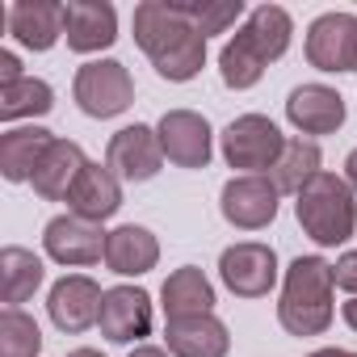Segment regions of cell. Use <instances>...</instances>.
<instances>
[{"instance_id": "1", "label": "cell", "mask_w": 357, "mask_h": 357, "mask_svg": "<svg viewBox=\"0 0 357 357\" xmlns=\"http://www.w3.org/2000/svg\"><path fill=\"white\" fill-rule=\"evenodd\" d=\"M135 43L172 84H185L206 63V38L185 17L181 0H143L135 9Z\"/></svg>"}, {"instance_id": "2", "label": "cell", "mask_w": 357, "mask_h": 357, "mask_svg": "<svg viewBox=\"0 0 357 357\" xmlns=\"http://www.w3.org/2000/svg\"><path fill=\"white\" fill-rule=\"evenodd\" d=\"M332 265L324 257H298L286 269L278 319L290 336H319L332 324Z\"/></svg>"}, {"instance_id": "3", "label": "cell", "mask_w": 357, "mask_h": 357, "mask_svg": "<svg viewBox=\"0 0 357 357\" xmlns=\"http://www.w3.org/2000/svg\"><path fill=\"white\" fill-rule=\"evenodd\" d=\"M303 231L319 244V248H336L353 236L357 227V202H353V185L336 172H319L315 181L298 194L294 202Z\"/></svg>"}, {"instance_id": "4", "label": "cell", "mask_w": 357, "mask_h": 357, "mask_svg": "<svg viewBox=\"0 0 357 357\" xmlns=\"http://www.w3.org/2000/svg\"><path fill=\"white\" fill-rule=\"evenodd\" d=\"M286 151V135L265 114H240L223 130V160L231 168H244V176H265Z\"/></svg>"}, {"instance_id": "5", "label": "cell", "mask_w": 357, "mask_h": 357, "mask_svg": "<svg viewBox=\"0 0 357 357\" xmlns=\"http://www.w3.org/2000/svg\"><path fill=\"white\" fill-rule=\"evenodd\" d=\"M72 97H76L80 114H89V118H118L135 101V80L118 59H97L76 72Z\"/></svg>"}, {"instance_id": "6", "label": "cell", "mask_w": 357, "mask_h": 357, "mask_svg": "<svg viewBox=\"0 0 357 357\" xmlns=\"http://www.w3.org/2000/svg\"><path fill=\"white\" fill-rule=\"evenodd\" d=\"M219 278L240 298H265L278 282V252L269 244H257V240L231 244L219 257Z\"/></svg>"}, {"instance_id": "7", "label": "cell", "mask_w": 357, "mask_h": 357, "mask_svg": "<svg viewBox=\"0 0 357 357\" xmlns=\"http://www.w3.org/2000/svg\"><path fill=\"white\" fill-rule=\"evenodd\" d=\"M223 219L240 231H261L278 219V185L269 176H231L223 185Z\"/></svg>"}, {"instance_id": "8", "label": "cell", "mask_w": 357, "mask_h": 357, "mask_svg": "<svg viewBox=\"0 0 357 357\" xmlns=\"http://www.w3.org/2000/svg\"><path fill=\"white\" fill-rule=\"evenodd\" d=\"M164 160L168 155H164L160 135L143 122L122 126L109 139V151H105V168H114V176H122V181H151Z\"/></svg>"}, {"instance_id": "9", "label": "cell", "mask_w": 357, "mask_h": 357, "mask_svg": "<svg viewBox=\"0 0 357 357\" xmlns=\"http://www.w3.org/2000/svg\"><path fill=\"white\" fill-rule=\"evenodd\" d=\"M101 303H105V290L89 278V273H68L51 286V298H47V311L55 319L59 332H89L97 319H101Z\"/></svg>"}, {"instance_id": "10", "label": "cell", "mask_w": 357, "mask_h": 357, "mask_svg": "<svg viewBox=\"0 0 357 357\" xmlns=\"http://www.w3.org/2000/svg\"><path fill=\"white\" fill-rule=\"evenodd\" d=\"M160 143H164V155L181 168H206L211 164V151H215V135H211V122L194 109H168L155 126Z\"/></svg>"}, {"instance_id": "11", "label": "cell", "mask_w": 357, "mask_h": 357, "mask_svg": "<svg viewBox=\"0 0 357 357\" xmlns=\"http://www.w3.org/2000/svg\"><path fill=\"white\" fill-rule=\"evenodd\" d=\"M105 240H109V236L101 231V223H89V219H80V215H55V219L47 223V231H43V244H47L51 261L72 265V269L97 265V261L105 257Z\"/></svg>"}, {"instance_id": "12", "label": "cell", "mask_w": 357, "mask_h": 357, "mask_svg": "<svg viewBox=\"0 0 357 357\" xmlns=\"http://www.w3.org/2000/svg\"><path fill=\"white\" fill-rule=\"evenodd\" d=\"M357 51V17L353 13H319L307 30V63L319 72H353Z\"/></svg>"}, {"instance_id": "13", "label": "cell", "mask_w": 357, "mask_h": 357, "mask_svg": "<svg viewBox=\"0 0 357 357\" xmlns=\"http://www.w3.org/2000/svg\"><path fill=\"white\" fill-rule=\"evenodd\" d=\"M97 324H101V336L114 340V344L143 340L151 332V294L139 290V286H114V290H105Z\"/></svg>"}, {"instance_id": "14", "label": "cell", "mask_w": 357, "mask_h": 357, "mask_svg": "<svg viewBox=\"0 0 357 357\" xmlns=\"http://www.w3.org/2000/svg\"><path fill=\"white\" fill-rule=\"evenodd\" d=\"M63 38L72 51L93 55L118 43V13L105 0H68L63 5Z\"/></svg>"}, {"instance_id": "15", "label": "cell", "mask_w": 357, "mask_h": 357, "mask_svg": "<svg viewBox=\"0 0 357 357\" xmlns=\"http://www.w3.org/2000/svg\"><path fill=\"white\" fill-rule=\"evenodd\" d=\"M286 118L290 126H298L303 135H332L344 122V101L336 89L328 84H298L286 97Z\"/></svg>"}, {"instance_id": "16", "label": "cell", "mask_w": 357, "mask_h": 357, "mask_svg": "<svg viewBox=\"0 0 357 357\" xmlns=\"http://www.w3.org/2000/svg\"><path fill=\"white\" fill-rule=\"evenodd\" d=\"M164 340H168L172 357H227V349H231L227 324L215 311L211 315H190V319H168Z\"/></svg>"}, {"instance_id": "17", "label": "cell", "mask_w": 357, "mask_h": 357, "mask_svg": "<svg viewBox=\"0 0 357 357\" xmlns=\"http://www.w3.org/2000/svg\"><path fill=\"white\" fill-rule=\"evenodd\" d=\"M84 164H89V160H84L80 143H72V139H55V143L47 147L43 164L34 168L30 185H34V194L47 198V202H68V194H72V185H76V176L84 172Z\"/></svg>"}, {"instance_id": "18", "label": "cell", "mask_w": 357, "mask_h": 357, "mask_svg": "<svg viewBox=\"0 0 357 357\" xmlns=\"http://www.w3.org/2000/svg\"><path fill=\"white\" fill-rule=\"evenodd\" d=\"M68 206L72 215L89 219V223H105L109 215H118L122 206V185L114 168H101V164H84V172L76 176V185L68 194Z\"/></svg>"}, {"instance_id": "19", "label": "cell", "mask_w": 357, "mask_h": 357, "mask_svg": "<svg viewBox=\"0 0 357 357\" xmlns=\"http://www.w3.org/2000/svg\"><path fill=\"white\" fill-rule=\"evenodd\" d=\"M9 34L26 51H51L63 38V5H55V0H17L9 9Z\"/></svg>"}, {"instance_id": "20", "label": "cell", "mask_w": 357, "mask_h": 357, "mask_svg": "<svg viewBox=\"0 0 357 357\" xmlns=\"http://www.w3.org/2000/svg\"><path fill=\"white\" fill-rule=\"evenodd\" d=\"M160 307H164V319L211 315V307H215V286L206 282L202 269L185 265V269L168 273V282L160 286Z\"/></svg>"}, {"instance_id": "21", "label": "cell", "mask_w": 357, "mask_h": 357, "mask_svg": "<svg viewBox=\"0 0 357 357\" xmlns=\"http://www.w3.org/2000/svg\"><path fill=\"white\" fill-rule=\"evenodd\" d=\"M155 261H160V244H155V236L147 227L126 223V227H114L109 231V240H105V265L114 273L139 278V273L155 269Z\"/></svg>"}, {"instance_id": "22", "label": "cell", "mask_w": 357, "mask_h": 357, "mask_svg": "<svg viewBox=\"0 0 357 357\" xmlns=\"http://www.w3.org/2000/svg\"><path fill=\"white\" fill-rule=\"evenodd\" d=\"M51 143H55V135L43 130V126L9 130L5 139H0V172H5V181H30Z\"/></svg>"}, {"instance_id": "23", "label": "cell", "mask_w": 357, "mask_h": 357, "mask_svg": "<svg viewBox=\"0 0 357 357\" xmlns=\"http://www.w3.org/2000/svg\"><path fill=\"white\" fill-rule=\"evenodd\" d=\"M319 147L311 143V139H286V151H282V160L273 164V185H278V194H303L315 176L324 172L319 168Z\"/></svg>"}, {"instance_id": "24", "label": "cell", "mask_w": 357, "mask_h": 357, "mask_svg": "<svg viewBox=\"0 0 357 357\" xmlns=\"http://www.w3.org/2000/svg\"><path fill=\"white\" fill-rule=\"evenodd\" d=\"M265 68H269V59L261 55V47L252 43V34L240 26L236 38H231V43L223 47V55H219L223 84H227V89H252V84L265 76Z\"/></svg>"}, {"instance_id": "25", "label": "cell", "mask_w": 357, "mask_h": 357, "mask_svg": "<svg viewBox=\"0 0 357 357\" xmlns=\"http://www.w3.org/2000/svg\"><path fill=\"white\" fill-rule=\"evenodd\" d=\"M43 261L30 252V248H17V244H9L5 252H0V282H5V303L9 307H17V303H26L38 286H43Z\"/></svg>"}, {"instance_id": "26", "label": "cell", "mask_w": 357, "mask_h": 357, "mask_svg": "<svg viewBox=\"0 0 357 357\" xmlns=\"http://www.w3.org/2000/svg\"><path fill=\"white\" fill-rule=\"evenodd\" d=\"M244 30L252 34V43L261 47V55L273 63V59H282V55L290 51L294 22H290V13H286V9H278V5H261V9H252V13H248Z\"/></svg>"}, {"instance_id": "27", "label": "cell", "mask_w": 357, "mask_h": 357, "mask_svg": "<svg viewBox=\"0 0 357 357\" xmlns=\"http://www.w3.org/2000/svg\"><path fill=\"white\" fill-rule=\"evenodd\" d=\"M55 105V89L47 80H17V84H5L0 89V118L13 122V118H34V114H47Z\"/></svg>"}, {"instance_id": "28", "label": "cell", "mask_w": 357, "mask_h": 357, "mask_svg": "<svg viewBox=\"0 0 357 357\" xmlns=\"http://www.w3.org/2000/svg\"><path fill=\"white\" fill-rule=\"evenodd\" d=\"M38 353H43V332L34 315H26L22 307H5V315H0V357H38Z\"/></svg>"}, {"instance_id": "29", "label": "cell", "mask_w": 357, "mask_h": 357, "mask_svg": "<svg viewBox=\"0 0 357 357\" xmlns=\"http://www.w3.org/2000/svg\"><path fill=\"white\" fill-rule=\"evenodd\" d=\"M181 9L194 22V30L202 38H211V34H227L240 22L244 0H181Z\"/></svg>"}, {"instance_id": "30", "label": "cell", "mask_w": 357, "mask_h": 357, "mask_svg": "<svg viewBox=\"0 0 357 357\" xmlns=\"http://www.w3.org/2000/svg\"><path fill=\"white\" fill-rule=\"evenodd\" d=\"M332 282L357 298V252H340V257H336V265H332Z\"/></svg>"}, {"instance_id": "31", "label": "cell", "mask_w": 357, "mask_h": 357, "mask_svg": "<svg viewBox=\"0 0 357 357\" xmlns=\"http://www.w3.org/2000/svg\"><path fill=\"white\" fill-rule=\"evenodd\" d=\"M17 80H26V76H22V59H17L13 51H0V89H5V84H17Z\"/></svg>"}, {"instance_id": "32", "label": "cell", "mask_w": 357, "mask_h": 357, "mask_svg": "<svg viewBox=\"0 0 357 357\" xmlns=\"http://www.w3.org/2000/svg\"><path fill=\"white\" fill-rule=\"evenodd\" d=\"M344 181L353 185V194H357V147L349 151V160H344Z\"/></svg>"}, {"instance_id": "33", "label": "cell", "mask_w": 357, "mask_h": 357, "mask_svg": "<svg viewBox=\"0 0 357 357\" xmlns=\"http://www.w3.org/2000/svg\"><path fill=\"white\" fill-rule=\"evenodd\" d=\"M130 357H168V353L155 349V344H139V349H130Z\"/></svg>"}, {"instance_id": "34", "label": "cell", "mask_w": 357, "mask_h": 357, "mask_svg": "<svg viewBox=\"0 0 357 357\" xmlns=\"http://www.w3.org/2000/svg\"><path fill=\"white\" fill-rule=\"evenodd\" d=\"M344 324L357 332V298H349V303H344Z\"/></svg>"}, {"instance_id": "35", "label": "cell", "mask_w": 357, "mask_h": 357, "mask_svg": "<svg viewBox=\"0 0 357 357\" xmlns=\"http://www.w3.org/2000/svg\"><path fill=\"white\" fill-rule=\"evenodd\" d=\"M307 357H349L344 349H315V353H307Z\"/></svg>"}, {"instance_id": "36", "label": "cell", "mask_w": 357, "mask_h": 357, "mask_svg": "<svg viewBox=\"0 0 357 357\" xmlns=\"http://www.w3.org/2000/svg\"><path fill=\"white\" fill-rule=\"evenodd\" d=\"M68 357H101V353H97V349H72Z\"/></svg>"}, {"instance_id": "37", "label": "cell", "mask_w": 357, "mask_h": 357, "mask_svg": "<svg viewBox=\"0 0 357 357\" xmlns=\"http://www.w3.org/2000/svg\"><path fill=\"white\" fill-rule=\"evenodd\" d=\"M353 72H357V51H353Z\"/></svg>"}, {"instance_id": "38", "label": "cell", "mask_w": 357, "mask_h": 357, "mask_svg": "<svg viewBox=\"0 0 357 357\" xmlns=\"http://www.w3.org/2000/svg\"><path fill=\"white\" fill-rule=\"evenodd\" d=\"M349 357H357V353H349Z\"/></svg>"}]
</instances>
